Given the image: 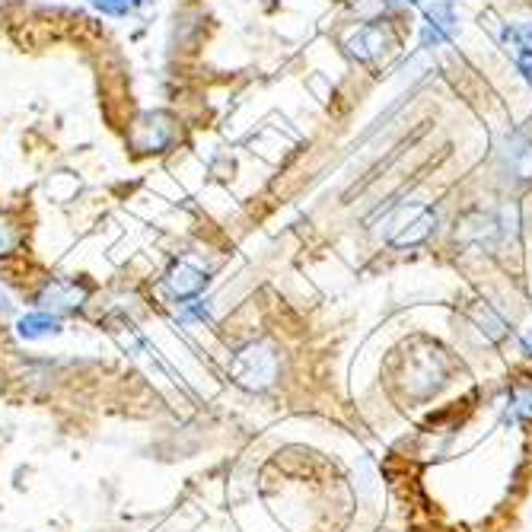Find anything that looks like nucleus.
Segmentation results:
<instances>
[{
    "label": "nucleus",
    "instance_id": "nucleus-1",
    "mask_svg": "<svg viewBox=\"0 0 532 532\" xmlns=\"http://www.w3.org/2000/svg\"><path fill=\"white\" fill-rule=\"evenodd\" d=\"M281 373V357L274 351L268 341H252L243 351L233 357L230 364V376L243 386V389H252V392H262L268 386H274Z\"/></svg>",
    "mask_w": 532,
    "mask_h": 532
},
{
    "label": "nucleus",
    "instance_id": "nucleus-2",
    "mask_svg": "<svg viewBox=\"0 0 532 532\" xmlns=\"http://www.w3.org/2000/svg\"><path fill=\"white\" fill-rule=\"evenodd\" d=\"M176 141H179V125L166 112H150L144 118H137V125L131 128V147L137 153H166Z\"/></svg>",
    "mask_w": 532,
    "mask_h": 532
},
{
    "label": "nucleus",
    "instance_id": "nucleus-3",
    "mask_svg": "<svg viewBox=\"0 0 532 532\" xmlns=\"http://www.w3.org/2000/svg\"><path fill=\"white\" fill-rule=\"evenodd\" d=\"M345 48L357 61H380L396 48V36H392V29L383 23H367V26H357L348 32Z\"/></svg>",
    "mask_w": 532,
    "mask_h": 532
},
{
    "label": "nucleus",
    "instance_id": "nucleus-4",
    "mask_svg": "<svg viewBox=\"0 0 532 532\" xmlns=\"http://www.w3.org/2000/svg\"><path fill=\"white\" fill-rule=\"evenodd\" d=\"M459 29V20H456V7L450 0H440L431 10H427V23H424V48H437V45H446Z\"/></svg>",
    "mask_w": 532,
    "mask_h": 532
},
{
    "label": "nucleus",
    "instance_id": "nucleus-5",
    "mask_svg": "<svg viewBox=\"0 0 532 532\" xmlns=\"http://www.w3.org/2000/svg\"><path fill=\"white\" fill-rule=\"evenodd\" d=\"M204 287H208V274H204L201 268H195L192 262H176L166 271V290L176 300H192V297L201 294Z\"/></svg>",
    "mask_w": 532,
    "mask_h": 532
},
{
    "label": "nucleus",
    "instance_id": "nucleus-6",
    "mask_svg": "<svg viewBox=\"0 0 532 532\" xmlns=\"http://www.w3.org/2000/svg\"><path fill=\"white\" fill-rule=\"evenodd\" d=\"M90 297V290L77 284V281H51L45 290L39 303L45 306V310H55V313H71V310H80L83 300Z\"/></svg>",
    "mask_w": 532,
    "mask_h": 532
},
{
    "label": "nucleus",
    "instance_id": "nucleus-7",
    "mask_svg": "<svg viewBox=\"0 0 532 532\" xmlns=\"http://www.w3.org/2000/svg\"><path fill=\"white\" fill-rule=\"evenodd\" d=\"M434 227H437V214H434L431 208H418V211H415V220L402 223V227H399L396 233H392L389 243L396 246V249L421 246L424 239L434 233Z\"/></svg>",
    "mask_w": 532,
    "mask_h": 532
},
{
    "label": "nucleus",
    "instance_id": "nucleus-8",
    "mask_svg": "<svg viewBox=\"0 0 532 532\" xmlns=\"http://www.w3.org/2000/svg\"><path fill=\"white\" fill-rule=\"evenodd\" d=\"M504 157H507V169H510L513 179H520V182H529V179H532V141L513 137Z\"/></svg>",
    "mask_w": 532,
    "mask_h": 532
},
{
    "label": "nucleus",
    "instance_id": "nucleus-9",
    "mask_svg": "<svg viewBox=\"0 0 532 532\" xmlns=\"http://www.w3.org/2000/svg\"><path fill=\"white\" fill-rule=\"evenodd\" d=\"M58 319L51 313H32V316H23L20 325H16V332H20L26 341H39V338H48V335H58Z\"/></svg>",
    "mask_w": 532,
    "mask_h": 532
},
{
    "label": "nucleus",
    "instance_id": "nucleus-10",
    "mask_svg": "<svg viewBox=\"0 0 532 532\" xmlns=\"http://www.w3.org/2000/svg\"><path fill=\"white\" fill-rule=\"evenodd\" d=\"M20 227H16V220L10 214H0V259L10 252L20 249Z\"/></svg>",
    "mask_w": 532,
    "mask_h": 532
},
{
    "label": "nucleus",
    "instance_id": "nucleus-11",
    "mask_svg": "<svg viewBox=\"0 0 532 532\" xmlns=\"http://www.w3.org/2000/svg\"><path fill=\"white\" fill-rule=\"evenodd\" d=\"M90 4L99 7L102 13H109V16H125L141 4H147V0H90Z\"/></svg>",
    "mask_w": 532,
    "mask_h": 532
},
{
    "label": "nucleus",
    "instance_id": "nucleus-12",
    "mask_svg": "<svg viewBox=\"0 0 532 532\" xmlns=\"http://www.w3.org/2000/svg\"><path fill=\"white\" fill-rule=\"evenodd\" d=\"M507 39L517 45L523 55H532V23H517L507 29Z\"/></svg>",
    "mask_w": 532,
    "mask_h": 532
},
{
    "label": "nucleus",
    "instance_id": "nucleus-13",
    "mask_svg": "<svg viewBox=\"0 0 532 532\" xmlns=\"http://www.w3.org/2000/svg\"><path fill=\"white\" fill-rule=\"evenodd\" d=\"M513 411H517L523 421H532V386L513 392Z\"/></svg>",
    "mask_w": 532,
    "mask_h": 532
},
{
    "label": "nucleus",
    "instance_id": "nucleus-14",
    "mask_svg": "<svg viewBox=\"0 0 532 532\" xmlns=\"http://www.w3.org/2000/svg\"><path fill=\"white\" fill-rule=\"evenodd\" d=\"M520 71L532 80V55H520Z\"/></svg>",
    "mask_w": 532,
    "mask_h": 532
},
{
    "label": "nucleus",
    "instance_id": "nucleus-15",
    "mask_svg": "<svg viewBox=\"0 0 532 532\" xmlns=\"http://www.w3.org/2000/svg\"><path fill=\"white\" fill-rule=\"evenodd\" d=\"M526 348H529V351H532V335H529V338H526Z\"/></svg>",
    "mask_w": 532,
    "mask_h": 532
},
{
    "label": "nucleus",
    "instance_id": "nucleus-16",
    "mask_svg": "<svg viewBox=\"0 0 532 532\" xmlns=\"http://www.w3.org/2000/svg\"><path fill=\"white\" fill-rule=\"evenodd\" d=\"M411 4H424V0H411Z\"/></svg>",
    "mask_w": 532,
    "mask_h": 532
}]
</instances>
